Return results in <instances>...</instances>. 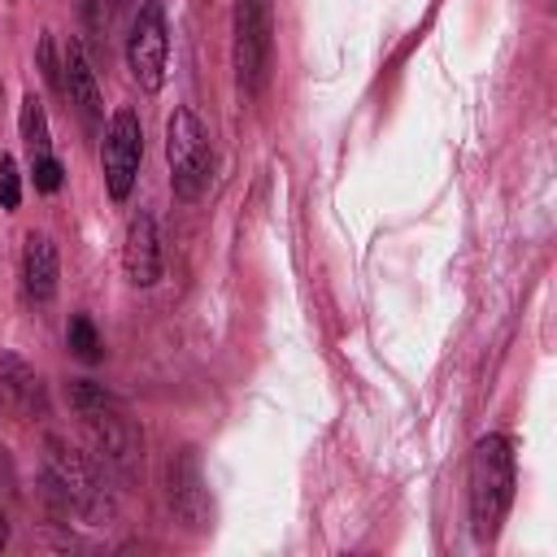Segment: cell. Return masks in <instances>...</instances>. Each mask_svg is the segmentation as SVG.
<instances>
[{"instance_id":"cell-1","label":"cell","mask_w":557,"mask_h":557,"mask_svg":"<svg viewBox=\"0 0 557 557\" xmlns=\"http://www.w3.org/2000/svg\"><path fill=\"white\" fill-rule=\"evenodd\" d=\"M65 400H70L74 418L83 422V431H87L96 457H100L109 470H117L122 479H131V474L139 470V457H144V453H139L144 440H139V426H135L131 409H126L104 383H91V379H70V383H65Z\"/></svg>"},{"instance_id":"cell-2","label":"cell","mask_w":557,"mask_h":557,"mask_svg":"<svg viewBox=\"0 0 557 557\" xmlns=\"http://www.w3.org/2000/svg\"><path fill=\"white\" fill-rule=\"evenodd\" d=\"M466 500L474 540H492L513 505V440L492 431L470 448L466 466Z\"/></svg>"},{"instance_id":"cell-3","label":"cell","mask_w":557,"mask_h":557,"mask_svg":"<svg viewBox=\"0 0 557 557\" xmlns=\"http://www.w3.org/2000/svg\"><path fill=\"white\" fill-rule=\"evenodd\" d=\"M274 61V13L270 0H235L231 9V70L244 96H257Z\"/></svg>"},{"instance_id":"cell-4","label":"cell","mask_w":557,"mask_h":557,"mask_svg":"<svg viewBox=\"0 0 557 557\" xmlns=\"http://www.w3.org/2000/svg\"><path fill=\"white\" fill-rule=\"evenodd\" d=\"M165 165H170V187L178 200H196L209 187L213 174V144L209 131L200 126V117L178 104L165 117Z\"/></svg>"},{"instance_id":"cell-5","label":"cell","mask_w":557,"mask_h":557,"mask_svg":"<svg viewBox=\"0 0 557 557\" xmlns=\"http://www.w3.org/2000/svg\"><path fill=\"white\" fill-rule=\"evenodd\" d=\"M44 483H48V492L65 509L100 513L109 505L104 500V479H100L96 461L83 448H74L65 435H48L44 440Z\"/></svg>"},{"instance_id":"cell-6","label":"cell","mask_w":557,"mask_h":557,"mask_svg":"<svg viewBox=\"0 0 557 557\" xmlns=\"http://www.w3.org/2000/svg\"><path fill=\"white\" fill-rule=\"evenodd\" d=\"M139 161H144V126L135 109H113V117L104 122V139H100V170H104V191L122 205L139 178Z\"/></svg>"},{"instance_id":"cell-7","label":"cell","mask_w":557,"mask_h":557,"mask_svg":"<svg viewBox=\"0 0 557 557\" xmlns=\"http://www.w3.org/2000/svg\"><path fill=\"white\" fill-rule=\"evenodd\" d=\"M165 65H170V30H165V9L157 0H148L126 35V70L139 83V91H161L165 83Z\"/></svg>"},{"instance_id":"cell-8","label":"cell","mask_w":557,"mask_h":557,"mask_svg":"<svg viewBox=\"0 0 557 557\" xmlns=\"http://www.w3.org/2000/svg\"><path fill=\"white\" fill-rule=\"evenodd\" d=\"M165 505L174 513V522H183L187 531H209L213 522V500L205 487V470L196 448H178L165 461Z\"/></svg>"},{"instance_id":"cell-9","label":"cell","mask_w":557,"mask_h":557,"mask_svg":"<svg viewBox=\"0 0 557 557\" xmlns=\"http://www.w3.org/2000/svg\"><path fill=\"white\" fill-rule=\"evenodd\" d=\"M0 409L17 422H44L48 418V383L17 352H0Z\"/></svg>"},{"instance_id":"cell-10","label":"cell","mask_w":557,"mask_h":557,"mask_svg":"<svg viewBox=\"0 0 557 557\" xmlns=\"http://www.w3.org/2000/svg\"><path fill=\"white\" fill-rule=\"evenodd\" d=\"M61 74H65V100L78 113L83 131H96L104 117V104H100V83H96V70L87 61V48L78 39H70L61 48Z\"/></svg>"},{"instance_id":"cell-11","label":"cell","mask_w":557,"mask_h":557,"mask_svg":"<svg viewBox=\"0 0 557 557\" xmlns=\"http://www.w3.org/2000/svg\"><path fill=\"white\" fill-rule=\"evenodd\" d=\"M122 270L135 287H152L161 278V239H157V218L148 209L131 213L126 239H122Z\"/></svg>"},{"instance_id":"cell-12","label":"cell","mask_w":557,"mask_h":557,"mask_svg":"<svg viewBox=\"0 0 557 557\" xmlns=\"http://www.w3.org/2000/svg\"><path fill=\"white\" fill-rule=\"evenodd\" d=\"M57 278H61V257L52 235L44 231H26L22 239V292L30 305H48L57 296Z\"/></svg>"},{"instance_id":"cell-13","label":"cell","mask_w":557,"mask_h":557,"mask_svg":"<svg viewBox=\"0 0 557 557\" xmlns=\"http://www.w3.org/2000/svg\"><path fill=\"white\" fill-rule=\"evenodd\" d=\"M17 131H22L26 157H44V152H52L48 113H44V100H39L35 91H26V96H22V109H17Z\"/></svg>"},{"instance_id":"cell-14","label":"cell","mask_w":557,"mask_h":557,"mask_svg":"<svg viewBox=\"0 0 557 557\" xmlns=\"http://www.w3.org/2000/svg\"><path fill=\"white\" fill-rule=\"evenodd\" d=\"M65 344H70V352L78 361H100L104 357V339H100V331H96V322L87 313H74L65 322Z\"/></svg>"},{"instance_id":"cell-15","label":"cell","mask_w":557,"mask_h":557,"mask_svg":"<svg viewBox=\"0 0 557 557\" xmlns=\"http://www.w3.org/2000/svg\"><path fill=\"white\" fill-rule=\"evenodd\" d=\"M74 13H78V22H83V30H87L91 39H104V30H109V22H113L109 0H74Z\"/></svg>"},{"instance_id":"cell-16","label":"cell","mask_w":557,"mask_h":557,"mask_svg":"<svg viewBox=\"0 0 557 557\" xmlns=\"http://www.w3.org/2000/svg\"><path fill=\"white\" fill-rule=\"evenodd\" d=\"M30 178H35V191H44V196H52V191L61 187V178H65V170H61V161H57V152H44V157H30Z\"/></svg>"},{"instance_id":"cell-17","label":"cell","mask_w":557,"mask_h":557,"mask_svg":"<svg viewBox=\"0 0 557 557\" xmlns=\"http://www.w3.org/2000/svg\"><path fill=\"white\" fill-rule=\"evenodd\" d=\"M39 70H44V78L52 83V91L57 96H65V74H61V52H57V39L44 30V39H39Z\"/></svg>"},{"instance_id":"cell-18","label":"cell","mask_w":557,"mask_h":557,"mask_svg":"<svg viewBox=\"0 0 557 557\" xmlns=\"http://www.w3.org/2000/svg\"><path fill=\"white\" fill-rule=\"evenodd\" d=\"M0 205L9 213L22 205V178H17V161L13 157H0Z\"/></svg>"},{"instance_id":"cell-19","label":"cell","mask_w":557,"mask_h":557,"mask_svg":"<svg viewBox=\"0 0 557 557\" xmlns=\"http://www.w3.org/2000/svg\"><path fill=\"white\" fill-rule=\"evenodd\" d=\"M4 544H9V518H4V509H0V553H4Z\"/></svg>"}]
</instances>
